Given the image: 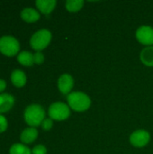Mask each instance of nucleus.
I'll list each match as a JSON object with an SVG mask.
<instances>
[{"label":"nucleus","mask_w":153,"mask_h":154,"mask_svg":"<svg viewBox=\"0 0 153 154\" xmlns=\"http://www.w3.org/2000/svg\"><path fill=\"white\" fill-rule=\"evenodd\" d=\"M20 49L19 42L13 36H3L0 38V52L6 56H14Z\"/></svg>","instance_id":"obj_4"},{"label":"nucleus","mask_w":153,"mask_h":154,"mask_svg":"<svg viewBox=\"0 0 153 154\" xmlns=\"http://www.w3.org/2000/svg\"><path fill=\"white\" fill-rule=\"evenodd\" d=\"M9 154H32L31 150L23 144L15 143L11 146Z\"/></svg>","instance_id":"obj_16"},{"label":"nucleus","mask_w":153,"mask_h":154,"mask_svg":"<svg viewBox=\"0 0 153 154\" xmlns=\"http://www.w3.org/2000/svg\"><path fill=\"white\" fill-rule=\"evenodd\" d=\"M36 5L38 9L44 14H49L56 5L55 0H37Z\"/></svg>","instance_id":"obj_12"},{"label":"nucleus","mask_w":153,"mask_h":154,"mask_svg":"<svg viewBox=\"0 0 153 154\" xmlns=\"http://www.w3.org/2000/svg\"><path fill=\"white\" fill-rule=\"evenodd\" d=\"M150 134L145 130H137L130 137L131 143L135 147H143L150 142Z\"/></svg>","instance_id":"obj_7"},{"label":"nucleus","mask_w":153,"mask_h":154,"mask_svg":"<svg viewBox=\"0 0 153 154\" xmlns=\"http://www.w3.org/2000/svg\"><path fill=\"white\" fill-rule=\"evenodd\" d=\"M69 107L62 102L53 103L49 108V116L53 120L62 121L67 119L69 116Z\"/></svg>","instance_id":"obj_5"},{"label":"nucleus","mask_w":153,"mask_h":154,"mask_svg":"<svg viewBox=\"0 0 153 154\" xmlns=\"http://www.w3.org/2000/svg\"><path fill=\"white\" fill-rule=\"evenodd\" d=\"M50 40H51V33L50 31L46 29L40 30L32 36L31 41H30L31 47L33 50L40 51L45 49L49 45V43L50 42Z\"/></svg>","instance_id":"obj_3"},{"label":"nucleus","mask_w":153,"mask_h":154,"mask_svg":"<svg viewBox=\"0 0 153 154\" xmlns=\"http://www.w3.org/2000/svg\"><path fill=\"white\" fill-rule=\"evenodd\" d=\"M141 60L146 66L153 67V46H148L142 51Z\"/></svg>","instance_id":"obj_14"},{"label":"nucleus","mask_w":153,"mask_h":154,"mask_svg":"<svg viewBox=\"0 0 153 154\" xmlns=\"http://www.w3.org/2000/svg\"><path fill=\"white\" fill-rule=\"evenodd\" d=\"M83 0H69L66 2V8L69 12H77L83 7Z\"/></svg>","instance_id":"obj_17"},{"label":"nucleus","mask_w":153,"mask_h":154,"mask_svg":"<svg viewBox=\"0 0 153 154\" xmlns=\"http://www.w3.org/2000/svg\"><path fill=\"white\" fill-rule=\"evenodd\" d=\"M73 85H74L73 78L69 74H63L62 76L60 77V79L58 80L59 89L64 95L69 94L71 91Z\"/></svg>","instance_id":"obj_8"},{"label":"nucleus","mask_w":153,"mask_h":154,"mask_svg":"<svg viewBox=\"0 0 153 154\" xmlns=\"http://www.w3.org/2000/svg\"><path fill=\"white\" fill-rule=\"evenodd\" d=\"M52 125H53L52 120H51V119H50V118L44 119V120H43V122L41 123V127H42V129H43V130H45V131H49V130H50V129H51V127H52Z\"/></svg>","instance_id":"obj_20"},{"label":"nucleus","mask_w":153,"mask_h":154,"mask_svg":"<svg viewBox=\"0 0 153 154\" xmlns=\"http://www.w3.org/2000/svg\"><path fill=\"white\" fill-rule=\"evenodd\" d=\"M14 104V98L12 95L4 93L0 94V114L9 111Z\"/></svg>","instance_id":"obj_9"},{"label":"nucleus","mask_w":153,"mask_h":154,"mask_svg":"<svg viewBox=\"0 0 153 154\" xmlns=\"http://www.w3.org/2000/svg\"><path fill=\"white\" fill-rule=\"evenodd\" d=\"M37 137H38V131L33 127H30V128L24 129L22 132L20 139H21L22 143L28 144V143H33Z\"/></svg>","instance_id":"obj_10"},{"label":"nucleus","mask_w":153,"mask_h":154,"mask_svg":"<svg viewBox=\"0 0 153 154\" xmlns=\"http://www.w3.org/2000/svg\"><path fill=\"white\" fill-rule=\"evenodd\" d=\"M33 60L36 64H41L44 61V56L41 51H37L33 54Z\"/></svg>","instance_id":"obj_19"},{"label":"nucleus","mask_w":153,"mask_h":154,"mask_svg":"<svg viewBox=\"0 0 153 154\" xmlns=\"http://www.w3.org/2000/svg\"><path fill=\"white\" fill-rule=\"evenodd\" d=\"M6 128H7V120L4 116L0 115V133L5 132Z\"/></svg>","instance_id":"obj_21"},{"label":"nucleus","mask_w":153,"mask_h":154,"mask_svg":"<svg viewBox=\"0 0 153 154\" xmlns=\"http://www.w3.org/2000/svg\"><path fill=\"white\" fill-rule=\"evenodd\" d=\"M17 60L20 64L23 66L30 67L34 63L33 60V54H32L29 51H22L18 54Z\"/></svg>","instance_id":"obj_15"},{"label":"nucleus","mask_w":153,"mask_h":154,"mask_svg":"<svg viewBox=\"0 0 153 154\" xmlns=\"http://www.w3.org/2000/svg\"><path fill=\"white\" fill-rule=\"evenodd\" d=\"M26 75L20 69H15L11 74V81L16 88H22L26 84Z\"/></svg>","instance_id":"obj_11"},{"label":"nucleus","mask_w":153,"mask_h":154,"mask_svg":"<svg viewBox=\"0 0 153 154\" xmlns=\"http://www.w3.org/2000/svg\"><path fill=\"white\" fill-rule=\"evenodd\" d=\"M67 100L69 107L78 112L87 110L91 105L89 97L83 92H72L69 94Z\"/></svg>","instance_id":"obj_2"},{"label":"nucleus","mask_w":153,"mask_h":154,"mask_svg":"<svg viewBox=\"0 0 153 154\" xmlns=\"http://www.w3.org/2000/svg\"><path fill=\"white\" fill-rule=\"evenodd\" d=\"M21 17L27 23H34L40 19V14L33 8H25L21 12Z\"/></svg>","instance_id":"obj_13"},{"label":"nucleus","mask_w":153,"mask_h":154,"mask_svg":"<svg viewBox=\"0 0 153 154\" xmlns=\"http://www.w3.org/2000/svg\"><path fill=\"white\" fill-rule=\"evenodd\" d=\"M45 117V111L40 105H31L24 111V120L32 127H36L41 125Z\"/></svg>","instance_id":"obj_1"},{"label":"nucleus","mask_w":153,"mask_h":154,"mask_svg":"<svg viewBox=\"0 0 153 154\" xmlns=\"http://www.w3.org/2000/svg\"><path fill=\"white\" fill-rule=\"evenodd\" d=\"M6 88V82L4 79H0V93L3 92Z\"/></svg>","instance_id":"obj_22"},{"label":"nucleus","mask_w":153,"mask_h":154,"mask_svg":"<svg viewBox=\"0 0 153 154\" xmlns=\"http://www.w3.org/2000/svg\"><path fill=\"white\" fill-rule=\"evenodd\" d=\"M32 154H46L47 153V149L45 148V146L43 145H36L35 147H33L32 151Z\"/></svg>","instance_id":"obj_18"},{"label":"nucleus","mask_w":153,"mask_h":154,"mask_svg":"<svg viewBox=\"0 0 153 154\" xmlns=\"http://www.w3.org/2000/svg\"><path fill=\"white\" fill-rule=\"evenodd\" d=\"M137 40L143 45H153V28L151 26H142L136 31Z\"/></svg>","instance_id":"obj_6"}]
</instances>
